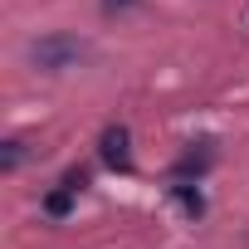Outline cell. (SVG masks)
Segmentation results:
<instances>
[{
  "mask_svg": "<svg viewBox=\"0 0 249 249\" xmlns=\"http://www.w3.org/2000/svg\"><path fill=\"white\" fill-rule=\"evenodd\" d=\"M30 59H35L44 73H64V69H73V64L83 59V44L69 39V35H49V39H35V44H30Z\"/></svg>",
  "mask_w": 249,
  "mask_h": 249,
  "instance_id": "1",
  "label": "cell"
},
{
  "mask_svg": "<svg viewBox=\"0 0 249 249\" xmlns=\"http://www.w3.org/2000/svg\"><path fill=\"white\" fill-rule=\"evenodd\" d=\"M103 161L112 171H132V137H127V127H107L103 132Z\"/></svg>",
  "mask_w": 249,
  "mask_h": 249,
  "instance_id": "2",
  "label": "cell"
},
{
  "mask_svg": "<svg viewBox=\"0 0 249 249\" xmlns=\"http://www.w3.org/2000/svg\"><path fill=\"white\" fill-rule=\"evenodd\" d=\"M171 196H176V200H181V210H186V215H191V220H196V215H200V210H205V200H200V191H191V186H171Z\"/></svg>",
  "mask_w": 249,
  "mask_h": 249,
  "instance_id": "3",
  "label": "cell"
},
{
  "mask_svg": "<svg viewBox=\"0 0 249 249\" xmlns=\"http://www.w3.org/2000/svg\"><path fill=\"white\" fill-rule=\"evenodd\" d=\"M73 196H78V191H73V186H64V191H54V196L44 200V210H49V215H69V205H73Z\"/></svg>",
  "mask_w": 249,
  "mask_h": 249,
  "instance_id": "4",
  "label": "cell"
},
{
  "mask_svg": "<svg viewBox=\"0 0 249 249\" xmlns=\"http://www.w3.org/2000/svg\"><path fill=\"white\" fill-rule=\"evenodd\" d=\"M20 157H25V147H20V142H5V157H0V166L15 171V166H20Z\"/></svg>",
  "mask_w": 249,
  "mask_h": 249,
  "instance_id": "5",
  "label": "cell"
},
{
  "mask_svg": "<svg viewBox=\"0 0 249 249\" xmlns=\"http://www.w3.org/2000/svg\"><path fill=\"white\" fill-rule=\"evenodd\" d=\"M117 5H132V0H107V10H117Z\"/></svg>",
  "mask_w": 249,
  "mask_h": 249,
  "instance_id": "6",
  "label": "cell"
}]
</instances>
